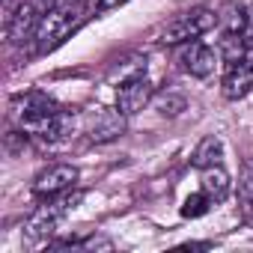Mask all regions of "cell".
<instances>
[{
  "label": "cell",
  "mask_w": 253,
  "mask_h": 253,
  "mask_svg": "<svg viewBox=\"0 0 253 253\" xmlns=\"http://www.w3.org/2000/svg\"><path fill=\"white\" fill-rule=\"evenodd\" d=\"M9 116L27 137H39L45 143H60L75 131V113L60 107L51 95L30 89L12 98Z\"/></svg>",
  "instance_id": "cell-1"
},
{
  "label": "cell",
  "mask_w": 253,
  "mask_h": 253,
  "mask_svg": "<svg viewBox=\"0 0 253 253\" xmlns=\"http://www.w3.org/2000/svg\"><path fill=\"white\" fill-rule=\"evenodd\" d=\"M84 12H86V3L81 6L78 0L72 3H60V6H48L42 15H39V24H36V33H33V51L36 54H48L54 48H60L84 21Z\"/></svg>",
  "instance_id": "cell-2"
},
{
  "label": "cell",
  "mask_w": 253,
  "mask_h": 253,
  "mask_svg": "<svg viewBox=\"0 0 253 253\" xmlns=\"http://www.w3.org/2000/svg\"><path fill=\"white\" fill-rule=\"evenodd\" d=\"M84 200V191H75V194H57V197H48L30 217H27V223H24V235L27 238H33V241H42V238H48V235H54L57 232V226L63 223V217L78 206Z\"/></svg>",
  "instance_id": "cell-3"
},
{
  "label": "cell",
  "mask_w": 253,
  "mask_h": 253,
  "mask_svg": "<svg viewBox=\"0 0 253 253\" xmlns=\"http://www.w3.org/2000/svg\"><path fill=\"white\" fill-rule=\"evenodd\" d=\"M214 24H217L214 9H209V6H194V9L176 15V18L161 30V42H164V45H185V42H194V39H200L203 33H209Z\"/></svg>",
  "instance_id": "cell-4"
},
{
  "label": "cell",
  "mask_w": 253,
  "mask_h": 253,
  "mask_svg": "<svg viewBox=\"0 0 253 253\" xmlns=\"http://www.w3.org/2000/svg\"><path fill=\"white\" fill-rule=\"evenodd\" d=\"M78 167H72V164H51V167H45L36 179H33V194L36 197H42V200H48V197H57V194H66V191H72L75 185H78Z\"/></svg>",
  "instance_id": "cell-5"
},
{
  "label": "cell",
  "mask_w": 253,
  "mask_h": 253,
  "mask_svg": "<svg viewBox=\"0 0 253 253\" xmlns=\"http://www.w3.org/2000/svg\"><path fill=\"white\" fill-rule=\"evenodd\" d=\"M223 95L229 101H238L244 98L250 89H253V51L241 54L238 60H229L226 63V72H223Z\"/></svg>",
  "instance_id": "cell-6"
},
{
  "label": "cell",
  "mask_w": 253,
  "mask_h": 253,
  "mask_svg": "<svg viewBox=\"0 0 253 253\" xmlns=\"http://www.w3.org/2000/svg\"><path fill=\"white\" fill-rule=\"evenodd\" d=\"M149 98H152V84H149V78H143V75H131L128 81H122L119 89H116V107H119L125 116L143 110Z\"/></svg>",
  "instance_id": "cell-7"
},
{
  "label": "cell",
  "mask_w": 253,
  "mask_h": 253,
  "mask_svg": "<svg viewBox=\"0 0 253 253\" xmlns=\"http://www.w3.org/2000/svg\"><path fill=\"white\" fill-rule=\"evenodd\" d=\"M179 66L188 72V75H194V78H209L211 72H214V66H217V54L209 48V45H203V42H185L182 45V51H179Z\"/></svg>",
  "instance_id": "cell-8"
},
{
  "label": "cell",
  "mask_w": 253,
  "mask_h": 253,
  "mask_svg": "<svg viewBox=\"0 0 253 253\" xmlns=\"http://www.w3.org/2000/svg\"><path fill=\"white\" fill-rule=\"evenodd\" d=\"M39 6L30 3V0H24V3L9 15V24H6V33H9V42L12 45H21L24 39H33L36 33V24H39Z\"/></svg>",
  "instance_id": "cell-9"
},
{
  "label": "cell",
  "mask_w": 253,
  "mask_h": 253,
  "mask_svg": "<svg viewBox=\"0 0 253 253\" xmlns=\"http://www.w3.org/2000/svg\"><path fill=\"white\" fill-rule=\"evenodd\" d=\"M125 131V113L116 107V110H98L92 125H89V137L95 143H104V140H113Z\"/></svg>",
  "instance_id": "cell-10"
},
{
  "label": "cell",
  "mask_w": 253,
  "mask_h": 253,
  "mask_svg": "<svg viewBox=\"0 0 253 253\" xmlns=\"http://www.w3.org/2000/svg\"><path fill=\"white\" fill-rule=\"evenodd\" d=\"M229 188H232V182H229V173L223 170V164H217V167H206V170H203L200 191H203L211 203H223V200L229 197Z\"/></svg>",
  "instance_id": "cell-11"
},
{
  "label": "cell",
  "mask_w": 253,
  "mask_h": 253,
  "mask_svg": "<svg viewBox=\"0 0 253 253\" xmlns=\"http://www.w3.org/2000/svg\"><path fill=\"white\" fill-rule=\"evenodd\" d=\"M191 164H194L197 170H206V167H217V164H223V143H220V137H214V134L203 137L200 146L194 149Z\"/></svg>",
  "instance_id": "cell-12"
},
{
  "label": "cell",
  "mask_w": 253,
  "mask_h": 253,
  "mask_svg": "<svg viewBox=\"0 0 253 253\" xmlns=\"http://www.w3.org/2000/svg\"><path fill=\"white\" fill-rule=\"evenodd\" d=\"M238 203H241L244 220L253 223V161L241 164V173H238Z\"/></svg>",
  "instance_id": "cell-13"
},
{
  "label": "cell",
  "mask_w": 253,
  "mask_h": 253,
  "mask_svg": "<svg viewBox=\"0 0 253 253\" xmlns=\"http://www.w3.org/2000/svg\"><path fill=\"white\" fill-rule=\"evenodd\" d=\"M211 206H214V203L200 191V194H194V197H188V200H185V206H182V217H203Z\"/></svg>",
  "instance_id": "cell-14"
},
{
  "label": "cell",
  "mask_w": 253,
  "mask_h": 253,
  "mask_svg": "<svg viewBox=\"0 0 253 253\" xmlns=\"http://www.w3.org/2000/svg\"><path fill=\"white\" fill-rule=\"evenodd\" d=\"M158 110H161L164 116H176L179 110H185V98H179V95H167V98L158 101Z\"/></svg>",
  "instance_id": "cell-15"
},
{
  "label": "cell",
  "mask_w": 253,
  "mask_h": 253,
  "mask_svg": "<svg viewBox=\"0 0 253 253\" xmlns=\"http://www.w3.org/2000/svg\"><path fill=\"white\" fill-rule=\"evenodd\" d=\"M119 3H125V0H86V12L89 15H101L107 9H116Z\"/></svg>",
  "instance_id": "cell-16"
},
{
  "label": "cell",
  "mask_w": 253,
  "mask_h": 253,
  "mask_svg": "<svg viewBox=\"0 0 253 253\" xmlns=\"http://www.w3.org/2000/svg\"><path fill=\"white\" fill-rule=\"evenodd\" d=\"M182 247H188V250H209V247H214L211 241H185Z\"/></svg>",
  "instance_id": "cell-17"
},
{
  "label": "cell",
  "mask_w": 253,
  "mask_h": 253,
  "mask_svg": "<svg viewBox=\"0 0 253 253\" xmlns=\"http://www.w3.org/2000/svg\"><path fill=\"white\" fill-rule=\"evenodd\" d=\"M39 3H42V6H45V3H48V6H60V3H72V0H39Z\"/></svg>",
  "instance_id": "cell-18"
}]
</instances>
